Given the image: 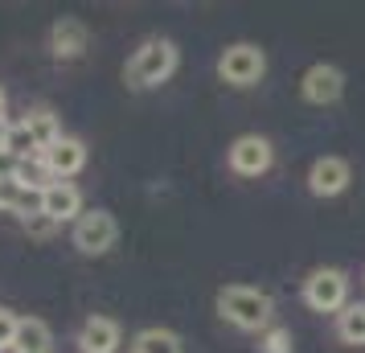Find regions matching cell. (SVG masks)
<instances>
[{
    "instance_id": "obj_23",
    "label": "cell",
    "mask_w": 365,
    "mask_h": 353,
    "mask_svg": "<svg viewBox=\"0 0 365 353\" xmlns=\"http://www.w3.org/2000/svg\"><path fill=\"white\" fill-rule=\"evenodd\" d=\"M9 128H13V123L4 119V91H0V148H4V135H9Z\"/></svg>"
},
{
    "instance_id": "obj_10",
    "label": "cell",
    "mask_w": 365,
    "mask_h": 353,
    "mask_svg": "<svg viewBox=\"0 0 365 353\" xmlns=\"http://www.w3.org/2000/svg\"><path fill=\"white\" fill-rule=\"evenodd\" d=\"M41 214H50L53 222H78L83 218V193L78 185H70V181H53V185L41 189Z\"/></svg>"
},
{
    "instance_id": "obj_4",
    "label": "cell",
    "mask_w": 365,
    "mask_h": 353,
    "mask_svg": "<svg viewBox=\"0 0 365 353\" xmlns=\"http://www.w3.org/2000/svg\"><path fill=\"white\" fill-rule=\"evenodd\" d=\"M304 304L312 312H341L349 304V275L341 267H316L304 280Z\"/></svg>"
},
{
    "instance_id": "obj_15",
    "label": "cell",
    "mask_w": 365,
    "mask_h": 353,
    "mask_svg": "<svg viewBox=\"0 0 365 353\" xmlns=\"http://www.w3.org/2000/svg\"><path fill=\"white\" fill-rule=\"evenodd\" d=\"M336 337L345 345H365V300H349L336 312Z\"/></svg>"
},
{
    "instance_id": "obj_7",
    "label": "cell",
    "mask_w": 365,
    "mask_h": 353,
    "mask_svg": "<svg viewBox=\"0 0 365 353\" xmlns=\"http://www.w3.org/2000/svg\"><path fill=\"white\" fill-rule=\"evenodd\" d=\"M299 91H304V99L312 107H329V103H336L345 95V74L336 66H329V62H316V66H308Z\"/></svg>"
},
{
    "instance_id": "obj_19",
    "label": "cell",
    "mask_w": 365,
    "mask_h": 353,
    "mask_svg": "<svg viewBox=\"0 0 365 353\" xmlns=\"http://www.w3.org/2000/svg\"><path fill=\"white\" fill-rule=\"evenodd\" d=\"M13 177H17L25 189H37V193H41L46 185H53V177H50V168H46V160H41V156L17 160V165H13Z\"/></svg>"
},
{
    "instance_id": "obj_14",
    "label": "cell",
    "mask_w": 365,
    "mask_h": 353,
    "mask_svg": "<svg viewBox=\"0 0 365 353\" xmlns=\"http://www.w3.org/2000/svg\"><path fill=\"white\" fill-rule=\"evenodd\" d=\"M50 324L37 317H21L17 324V345H13V353H50Z\"/></svg>"
},
{
    "instance_id": "obj_22",
    "label": "cell",
    "mask_w": 365,
    "mask_h": 353,
    "mask_svg": "<svg viewBox=\"0 0 365 353\" xmlns=\"http://www.w3.org/2000/svg\"><path fill=\"white\" fill-rule=\"evenodd\" d=\"M21 222H25V230H29L34 238H50L53 230H58V222H53L50 214H41V210H37V214H29V218H21Z\"/></svg>"
},
{
    "instance_id": "obj_8",
    "label": "cell",
    "mask_w": 365,
    "mask_h": 353,
    "mask_svg": "<svg viewBox=\"0 0 365 353\" xmlns=\"http://www.w3.org/2000/svg\"><path fill=\"white\" fill-rule=\"evenodd\" d=\"M349 181H353V168H349L345 156H320L308 168V189L316 198H336L349 189Z\"/></svg>"
},
{
    "instance_id": "obj_6",
    "label": "cell",
    "mask_w": 365,
    "mask_h": 353,
    "mask_svg": "<svg viewBox=\"0 0 365 353\" xmlns=\"http://www.w3.org/2000/svg\"><path fill=\"white\" fill-rule=\"evenodd\" d=\"M271 165H275V148L263 135H238L230 144V168L238 177H263Z\"/></svg>"
},
{
    "instance_id": "obj_11",
    "label": "cell",
    "mask_w": 365,
    "mask_h": 353,
    "mask_svg": "<svg viewBox=\"0 0 365 353\" xmlns=\"http://www.w3.org/2000/svg\"><path fill=\"white\" fill-rule=\"evenodd\" d=\"M86 46H91V34H86V25L78 17H62L53 25L50 34V50L58 62H74V58H83Z\"/></svg>"
},
{
    "instance_id": "obj_2",
    "label": "cell",
    "mask_w": 365,
    "mask_h": 353,
    "mask_svg": "<svg viewBox=\"0 0 365 353\" xmlns=\"http://www.w3.org/2000/svg\"><path fill=\"white\" fill-rule=\"evenodd\" d=\"M173 70H177V46L165 41V37H148V41L135 50V58L128 62V86L152 91V86L168 83Z\"/></svg>"
},
{
    "instance_id": "obj_20",
    "label": "cell",
    "mask_w": 365,
    "mask_h": 353,
    "mask_svg": "<svg viewBox=\"0 0 365 353\" xmlns=\"http://www.w3.org/2000/svg\"><path fill=\"white\" fill-rule=\"evenodd\" d=\"M292 349H296V341L279 324H271L267 333H259V353H292Z\"/></svg>"
},
{
    "instance_id": "obj_21",
    "label": "cell",
    "mask_w": 365,
    "mask_h": 353,
    "mask_svg": "<svg viewBox=\"0 0 365 353\" xmlns=\"http://www.w3.org/2000/svg\"><path fill=\"white\" fill-rule=\"evenodd\" d=\"M17 324H21V317H17V312L0 308V353H9L13 345H17Z\"/></svg>"
},
{
    "instance_id": "obj_16",
    "label": "cell",
    "mask_w": 365,
    "mask_h": 353,
    "mask_svg": "<svg viewBox=\"0 0 365 353\" xmlns=\"http://www.w3.org/2000/svg\"><path fill=\"white\" fill-rule=\"evenodd\" d=\"M25 128L34 132V140H37V148H41V152L53 148V144L62 140V123H58V116H53V111H46V107L29 111V116H25Z\"/></svg>"
},
{
    "instance_id": "obj_17",
    "label": "cell",
    "mask_w": 365,
    "mask_h": 353,
    "mask_svg": "<svg viewBox=\"0 0 365 353\" xmlns=\"http://www.w3.org/2000/svg\"><path fill=\"white\" fill-rule=\"evenodd\" d=\"M132 353H185V345L181 337L168 333V329H144V333H135Z\"/></svg>"
},
{
    "instance_id": "obj_3",
    "label": "cell",
    "mask_w": 365,
    "mask_h": 353,
    "mask_svg": "<svg viewBox=\"0 0 365 353\" xmlns=\"http://www.w3.org/2000/svg\"><path fill=\"white\" fill-rule=\"evenodd\" d=\"M217 74H222V83H230V86H255L267 74V53L255 41L226 46L222 58H217Z\"/></svg>"
},
{
    "instance_id": "obj_5",
    "label": "cell",
    "mask_w": 365,
    "mask_h": 353,
    "mask_svg": "<svg viewBox=\"0 0 365 353\" xmlns=\"http://www.w3.org/2000/svg\"><path fill=\"white\" fill-rule=\"evenodd\" d=\"M74 247L83 255H107L111 247H115L119 238V226L115 218L107 214V210H91V214H83V218L74 222Z\"/></svg>"
},
{
    "instance_id": "obj_13",
    "label": "cell",
    "mask_w": 365,
    "mask_h": 353,
    "mask_svg": "<svg viewBox=\"0 0 365 353\" xmlns=\"http://www.w3.org/2000/svg\"><path fill=\"white\" fill-rule=\"evenodd\" d=\"M0 210L29 218V214L41 210V193H37V189H25L13 173H4V177H0Z\"/></svg>"
},
{
    "instance_id": "obj_9",
    "label": "cell",
    "mask_w": 365,
    "mask_h": 353,
    "mask_svg": "<svg viewBox=\"0 0 365 353\" xmlns=\"http://www.w3.org/2000/svg\"><path fill=\"white\" fill-rule=\"evenodd\" d=\"M41 160H46V168H50L53 181H66V177H74V173L86 165V144L83 140H74V135H62L53 148L41 152Z\"/></svg>"
},
{
    "instance_id": "obj_1",
    "label": "cell",
    "mask_w": 365,
    "mask_h": 353,
    "mask_svg": "<svg viewBox=\"0 0 365 353\" xmlns=\"http://www.w3.org/2000/svg\"><path fill=\"white\" fill-rule=\"evenodd\" d=\"M217 312L226 324L242 329V333H267L271 320H275V300L247 284H230L217 292Z\"/></svg>"
},
{
    "instance_id": "obj_12",
    "label": "cell",
    "mask_w": 365,
    "mask_h": 353,
    "mask_svg": "<svg viewBox=\"0 0 365 353\" xmlns=\"http://www.w3.org/2000/svg\"><path fill=\"white\" fill-rule=\"evenodd\" d=\"M119 341H123V333L111 317H91L78 329V349L83 353H115Z\"/></svg>"
},
{
    "instance_id": "obj_18",
    "label": "cell",
    "mask_w": 365,
    "mask_h": 353,
    "mask_svg": "<svg viewBox=\"0 0 365 353\" xmlns=\"http://www.w3.org/2000/svg\"><path fill=\"white\" fill-rule=\"evenodd\" d=\"M0 152H4L9 160H29V156H41V148H37L34 132L25 128V119L9 128V135H4V148H0Z\"/></svg>"
}]
</instances>
